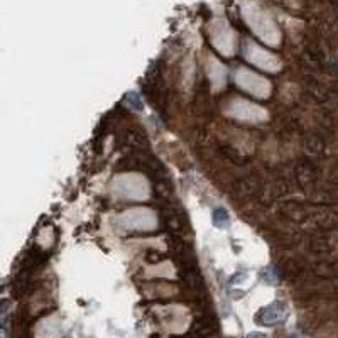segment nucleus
<instances>
[{"label":"nucleus","instance_id":"obj_5","mask_svg":"<svg viewBox=\"0 0 338 338\" xmlns=\"http://www.w3.org/2000/svg\"><path fill=\"white\" fill-rule=\"evenodd\" d=\"M124 105H125V107H129L130 110H134V112H141V110L144 108L142 98H141L139 93H136V92L125 93V97H124Z\"/></svg>","mask_w":338,"mask_h":338},{"label":"nucleus","instance_id":"obj_2","mask_svg":"<svg viewBox=\"0 0 338 338\" xmlns=\"http://www.w3.org/2000/svg\"><path fill=\"white\" fill-rule=\"evenodd\" d=\"M179 274H181V279L186 282V286L190 287V289H203L205 287L203 278L199 276L196 267H181Z\"/></svg>","mask_w":338,"mask_h":338},{"label":"nucleus","instance_id":"obj_11","mask_svg":"<svg viewBox=\"0 0 338 338\" xmlns=\"http://www.w3.org/2000/svg\"><path fill=\"white\" fill-rule=\"evenodd\" d=\"M262 279L267 282V284H276V282H278V276L274 274L273 269H265L262 271Z\"/></svg>","mask_w":338,"mask_h":338},{"label":"nucleus","instance_id":"obj_8","mask_svg":"<svg viewBox=\"0 0 338 338\" xmlns=\"http://www.w3.org/2000/svg\"><path fill=\"white\" fill-rule=\"evenodd\" d=\"M164 225L168 227L169 230H179L181 229V220L178 217V213L176 212H171V210H164Z\"/></svg>","mask_w":338,"mask_h":338},{"label":"nucleus","instance_id":"obj_12","mask_svg":"<svg viewBox=\"0 0 338 338\" xmlns=\"http://www.w3.org/2000/svg\"><path fill=\"white\" fill-rule=\"evenodd\" d=\"M313 251H317V252H326L328 251V243H326L323 239H318V240H314L313 242Z\"/></svg>","mask_w":338,"mask_h":338},{"label":"nucleus","instance_id":"obj_13","mask_svg":"<svg viewBox=\"0 0 338 338\" xmlns=\"http://www.w3.org/2000/svg\"><path fill=\"white\" fill-rule=\"evenodd\" d=\"M147 262H161V260L164 259V256L161 252H156V251H151V252H147Z\"/></svg>","mask_w":338,"mask_h":338},{"label":"nucleus","instance_id":"obj_4","mask_svg":"<svg viewBox=\"0 0 338 338\" xmlns=\"http://www.w3.org/2000/svg\"><path fill=\"white\" fill-rule=\"evenodd\" d=\"M296 176H298V181L301 183L303 186H306V185H309V183H313L314 179H317V173H314V169L309 164L299 166L296 171Z\"/></svg>","mask_w":338,"mask_h":338},{"label":"nucleus","instance_id":"obj_6","mask_svg":"<svg viewBox=\"0 0 338 338\" xmlns=\"http://www.w3.org/2000/svg\"><path fill=\"white\" fill-rule=\"evenodd\" d=\"M213 225L217 227V229H227V227L230 225V217L225 208L213 210Z\"/></svg>","mask_w":338,"mask_h":338},{"label":"nucleus","instance_id":"obj_9","mask_svg":"<svg viewBox=\"0 0 338 338\" xmlns=\"http://www.w3.org/2000/svg\"><path fill=\"white\" fill-rule=\"evenodd\" d=\"M127 142L132 144V146H136L137 149H147V141H146V136L141 134V132L137 130H130L129 134H127Z\"/></svg>","mask_w":338,"mask_h":338},{"label":"nucleus","instance_id":"obj_10","mask_svg":"<svg viewBox=\"0 0 338 338\" xmlns=\"http://www.w3.org/2000/svg\"><path fill=\"white\" fill-rule=\"evenodd\" d=\"M304 147H306L308 152L318 154L321 149H323V144H321V141L318 139V137H309V139L306 141V144H304Z\"/></svg>","mask_w":338,"mask_h":338},{"label":"nucleus","instance_id":"obj_3","mask_svg":"<svg viewBox=\"0 0 338 338\" xmlns=\"http://www.w3.org/2000/svg\"><path fill=\"white\" fill-rule=\"evenodd\" d=\"M317 223L321 229H335L338 225V215L335 212H330V210H323L317 215Z\"/></svg>","mask_w":338,"mask_h":338},{"label":"nucleus","instance_id":"obj_1","mask_svg":"<svg viewBox=\"0 0 338 338\" xmlns=\"http://www.w3.org/2000/svg\"><path fill=\"white\" fill-rule=\"evenodd\" d=\"M286 318V304L282 301H276L269 306L260 309L259 313V321L264 325H276L281 323Z\"/></svg>","mask_w":338,"mask_h":338},{"label":"nucleus","instance_id":"obj_14","mask_svg":"<svg viewBox=\"0 0 338 338\" xmlns=\"http://www.w3.org/2000/svg\"><path fill=\"white\" fill-rule=\"evenodd\" d=\"M247 338H267L264 333H249Z\"/></svg>","mask_w":338,"mask_h":338},{"label":"nucleus","instance_id":"obj_7","mask_svg":"<svg viewBox=\"0 0 338 338\" xmlns=\"http://www.w3.org/2000/svg\"><path fill=\"white\" fill-rule=\"evenodd\" d=\"M256 190H257L256 181H252L251 178L239 179L235 183V191L240 193V195H251V193H256Z\"/></svg>","mask_w":338,"mask_h":338}]
</instances>
